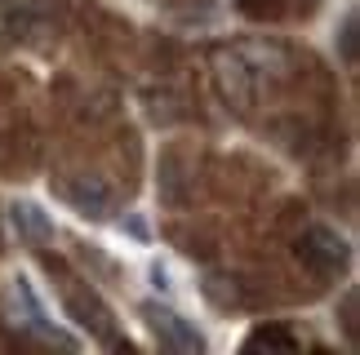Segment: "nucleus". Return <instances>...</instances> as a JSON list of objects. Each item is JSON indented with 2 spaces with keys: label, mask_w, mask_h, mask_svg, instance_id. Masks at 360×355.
Here are the masks:
<instances>
[{
  "label": "nucleus",
  "mask_w": 360,
  "mask_h": 355,
  "mask_svg": "<svg viewBox=\"0 0 360 355\" xmlns=\"http://www.w3.org/2000/svg\"><path fill=\"white\" fill-rule=\"evenodd\" d=\"M342 58L356 62V13H347V18H342Z\"/></svg>",
  "instance_id": "0eeeda50"
},
{
  "label": "nucleus",
  "mask_w": 360,
  "mask_h": 355,
  "mask_svg": "<svg viewBox=\"0 0 360 355\" xmlns=\"http://www.w3.org/2000/svg\"><path fill=\"white\" fill-rule=\"evenodd\" d=\"M58 196L63 200H72L85 217H107V191H98V187H58Z\"/></svg>",
  "instance_id": "423d86ee"
},
{
  "label": "nucleus",
  "mask_w": 360,
  "mask_h": 355,
  "mask_svg": "<svg viewBox=\"0 0 360 355\" xmlns=\"http://www.w3.org/2000/svg\"><path fill=\"white\" fill-rule=\"evenodd\" d=\"M13 302H22L27 324H32L40 337H49V342H63V347H76V337H67L58 324L45 320V311H40V302H36V293H32V284H27V280H13Z\"/></svg>",
  "instance_id": "20e7f679"
},
{
  "label": "nucleus",
  "mask_w": 360,
  "mask_h": 355,
  "mask_svg": "<svg viewBox=\"0 0 360 355\" xmlns=\"http://www.w3.org/2000/svg\"><path fill=\"white\" fill-rule=\"evenodd\" d=\"M302 262L311 271H321V276H338L342 262H347V244H342L329 227H311L307 236H302Z\"/></svg>",
  "instance_id": "7ed1b4c3"
},
{
  "label": "nucleus",
  "mask_w": 360,
  "mask_h": 355,
  "mask_svg": "<svg viewBox=\"0 0 360 355\" xmlns=\"http://www.w3.org/2000/svg\"><path fill=\"white\" fill-rule=\"evenodd\" d=\"M67 311L76 316V324H85V329L98 337L103 347H129L124 337L116 333V320H112V311L103 307V297L98 293H85V289H67Z\"/></svg>",
  "instance_id": "f03ea898"
},
{
  "label": "nucleus",
  "mask_w": 360,
  "mask_h": 355,
  "mask_svg": "<svg viewBox=\"0 0 360 355\" xmlns=\"http://www.w3.org/2000/svg\"><path fill=\"white\" fill-rule=\"evenodd\" d=\"M9 222H13V231H18L27 244H45V240H53V222L36 209V204H27V200L9 209Z\"/></svg>",
  "instance_id": "39448f33"
},
{
  "label": "nucleus",
  "mask_w": 360,
  "mask_h": 355,
  "mask_svg": "<svg viewBox=\"0 0 360 355\" xmlns=\"http://www.w3.org/2000/svg\"><path fill=\"white\" fill-rule=\"evenodd\" d=\"M143 320H147V329L156 333V342H160V347H169V351H187V355H200V351H205V337L196 333V324H187L174 307L143 302Z\"/></svg>",
  "instance_id": "f257e3e1"
}]
</instances>
